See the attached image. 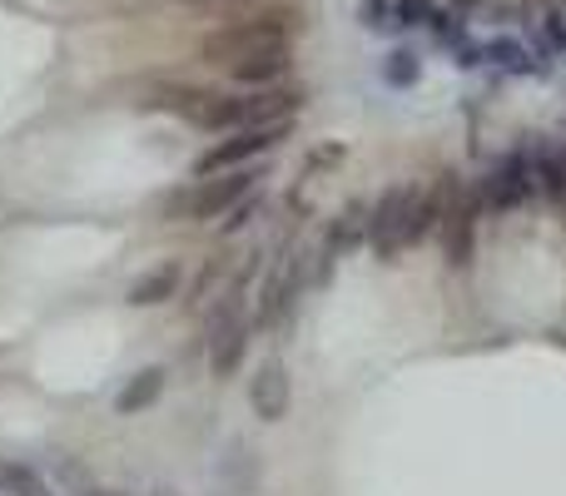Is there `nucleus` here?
Instances as JSON below:
<instances>
[{"mask_svg": "<svg viewBox=\"0 0 566 496\" xmlns=\"http://www.w3.org/2000/svg\"><path fill=\"white\" fill-rule=\"evenodd\" d=\"M382 80H388L392 89H412L422 80V60H418V50H408V45H398V50H388V60H382Z\"/></svg>", "mask_w": 566, "mask_h": 496, "instance_id": "nucleus-15", "label": "nucleus"}, {"mask_svg": "<svg viewBox=\"0 0 566 496\" xmlns=\"http://www.w3.org/2000/svg\"><path fill=\"white\" fill-rule=\"evenodd\" d=\"M249 318L239 313V293H229L224 303H219V313L209 318V372L214 378H234L239 362H244L249 352Z\"/></svg>", "mask_w": 566, "mask_h": 496, "instance_id": "nucleus-7", "label": "nucleus"}, {"mask_svg": "<svg viewBox=\"0 0 566 496\" xmlns=\"http://www.w3.org/2000/svg\"><path fill=\"white\" fill-rule=\"evenodd\" d=\"M254 209H259V204H254V199H249V194L239 199V204L229 209V219H224V234H239V229H244L249 219H254Z\"/></svg>", "mask_w": 566, "mask_h": 496, "instance_id": "nucleus-19", "label": "nucleus"}, {"mask_svg": "<svg viewBox=\"0 0 566 496\" xmlns=\"http://www.w3.org/2000/svg\"><path fill=\"white\" fill-rule=\"evenodd\" d=\"M293 40V10H264V15H249V20H234V25H219L199 40V55L209 65H234L244 55H259V50H274V45H289Z\"/></svg>", "mask_w": 566, "mask_h": 496, "instance_id": "nucleus-2", "label": "nucleus"}, {"mask_svg": "<svg viewBox=\"0 0 566 496\" xmlns=\"http://www.w3.org/2000/svg\"><path fill=\"white\" fill-rule=\"evenodd\" d=\"M458 65H462V70L488 65V45H472V40H458Z\"/></svg>", "mask_w": 566, "mask_h": 496, "instance_id": "nucleus-20", "label": "nucleus"}, {"mask_svg": "<svg viewBox=\"0 0 566 496\" xmlns=\"http://www.w3.org/2000/svg\"><path fill=\"white\" fill-rule=\"evenodd\" d=\"M155 496H175V492H169V487H159V492H155Z\"/></svg>", "mask_w": 566, "mask_h": 496, "instance_id": "nucleus-24", "label": "nucleus"}, {"mask_svg": "<svg viewBox=\"0 0 566 496\" xmlns=\"http://www.w3.org/2000/svg\"><path fill=\"white\" fill-rule=\"evenodd\" d=\"M90 496H129V492H90Z\"/></svg>", "mask_w": 566, "mask_h": 496, "instance_id": "nucleus-23", "label": "nucleus"}, {"mask_svg": "<svg viewBox=\"0 0 566 496\" xmlns=\"http://www.w3.org/2000/svg\"><path fill=\"white\" fill-rule=\"evenodd\" d=\"M542 30L552 35V50H566V25H562V10L547 6V20H542Z\"/></svg>", "mask_w": 566, "mask_h": 496, "instance_id": "nucleus-21", "label": "nucleus"}, {"mask_svg": "<svg viewBox=\"0 0 566 496\" xmlns=\"http://www.w3.org/2000/svg\"><path fill=\"white\" fill-rule=\"evenodd\" d=\"M289 70H293V50L289 45H274V50H259V55L234 60V65H229V75H234L239 85L264 89V85H279V80H289Z\"/></svg>", "mask_w": 566, "mask_h": 496, "instance_id": "nucleus-9", "label": "nucleus"}, {"mask_svg": "<svg viewBox=\"0 0 566 496\" xmlns=\"http://www.w3.org/2000/svg\"><path fill=\"white\" fill-rule=\"evenodd\" d=\"M165 382H169V372L159 368V362H155V368H139L135 378H129L125 388L115 392V412H119V418H135V412H149L159 398H165Z\"/></svg>", "mask_w": 566, "mask_h": 496, "instance_id": "nucleus-11", "label": "nucleus"}, {"mask_svg": "<svg viewBox=\"0 0 566 496\" xmlns=\"http://www.w3.org/2000/svg\"><path fill=\"white\" fill-rule=\"evenodd\" d=\"M438 199H442V214H438V234H442V253H448L452 268H468L472 263V244H478V194L458 184V179H442L438 184Z\"/></svg>", "mask_w": 566, "mask_h": 496, "instance_id": "nucleus-4", "label": "nucleus"}, {"mask_svg": "<svg viewBox=\"0 0 566 496\" xmlns=\"http://www.w3.org/2000/svg\"><path fill=\"white\" fill-rule=\"evenodd\" d=\"M432 0H392V25L398 30H418V25H428L432 20Z\"/></svg>", "mask_w": 566, "mask_h": 496, "instance_id": "nucleus-17", "label": "nucleus"}, {"mask_svg": "<svg viewBox=\"0 0 566 496\" xmlns=\"http://www.w3.org/2000/svg\"><path fill=\"white\" fill-rule=\"evenodd\" d=\"M363 25H368V30H388L392 25V6H388V0H363Z\"/></svg>", "mask_w": 566, "mask_h": 496, "instance_id": "nucleus-18", "label": "nucleus"}, {"mask_svg": "<svg viewBox=\"0 0 566 496\" xmlns=\"http://www.w3.org/2000/svg\"><path fill=\"white\" fill-rule=\"evenodd\" d=\"M488 60L497 70H507V75H537V60H532V50L522 45L517 35H497V40H488Z\"/></svg>", "mask_w": 566, "mask_h": 496, "instance_id": "nucleus-14", "label": "nucleus"}, {"mask_svg": "<svg viewBox=\"0 0 566 496\" xmlns=\"http://www.w3.org/2000/svg\"><path fill=\"white\" fill-rule=\"evenodd\" d=\"M254 184H259V169H249V165L219 169V175H199V184L179 199V209H185V219H219L244 194H254Z\"/></svg>", "mask_w": 566, "mask_h": 496, "instance_id": "nucleus-6", "label": "nucleus"}, {"mask_svg": "<svg viewBox=\"0 0 566 496\" xmlns=\"http://www.w3.org/2000/svg\"><path fill=\"white\" fill-rule=\"evenodd\" d=\"M179 283H185V268H179V263H159V268L139 273V278L129 283L125 303L129 308H159V303H169L179 293Z\"/></svg>", "mask_w": 566, "mask_h": 496, "instance_id": "nucleus-10", "label": "nucleus"}, {"mask_svg": "<svg viewBox=\"0 0 566 496\" xmlns=\"http://www.w3.org/2000/svg\"><path fill=\"white\" fill-rule=\"evenodd\" d=\"M478 204L488 209V214H507V209H522L532 194H542V179H537V159H532V149H512V155H502L497 165L488 169V175L478 179Z\"/></svg>", "mask_w": 566, "mask_h": 496, "instance_id": "nucleus-3", "label": "nucleus"}, {"mask_svg": "<svg viewBox=\"0 0 566 496\" xmlns=\"http://www.w3.org/2000/svg\"><path fill=\"white\" fill-rule=\"evenodd\" d=\"M0 496H45V482L25 462H0Z\"/></svg>", "mask_w": 566, "mask_h": 496, "instance_id": "nucleus-16", "label": "nucleus"}, {"mask_svg": "<svg viewBox=\"0 0 566 496\" xmlns=\"http://www.w3.org/2000/svg\"><path fill=\"white\" fill-rule=\"evenodd\" d=\"M298 268H303V258H298V253H289V258L274 268V278L264 283V308H259V318H264V323L283 318V308L293 303V293H298Z\"/></svg>", "mask_w": 566, "mask_h": 496, "instance_id": "nucleus-12", "label": "nucleus"}, {"mask_svg": "<svg viewBox=\"0 0 566 496\" xmlns=\"http://www.w3.org/2000/svg\"><path fill=\"white\" fill-rule=\"evenodd\" d=\"M185 6H219V0H185Z\"/></svg>", "mask_w": 566, "mask_h": 496, "instance_id": "nucleus-22", "label": "nucleus"}, {"mask_svg": "<svg viewBox=\"0 0 566 496\" xmlns=\"http://www.w3.org/2000/svg\"><path fill=\"white\" fill-rule=\"evenodd\" d=\"M368 244V209L363 204H348L328 229V244H323V258H343L348 249Z\"/></svg>", "mask_w": 566, "mask_h": 496, "instance_id": "nucleus-13", "label": "nucleus"}, {"mask_svg": "<svg viewBox=\"0 0 566 496\" xmlns=\"http://www.w3.org/2000/svg\"><path fill=\"white\" fill-rule=\"evenodd\" d=\"M293 119H279V125H244V129H229L224 139H219L214 149H205L199 155V175H219V169H239V165H254L259 155H269V149H279L283 139H289Z\"/></svg>", "mask_w": 566, "mask_h": 496, "instance_id": "nucleus-5", "label": "nucleus"}, {"mask_svg": "<svg viewBox=\"0 0 566 496\" xmlns=\"http://www.w3.org/2000/svg\"><path fill=\"white\" fill-rule=\"evenodd\" d=\"M289 402H293L289 368H283L279 358L259 362V372L249 378V408H254V418H264V422H283V418H289Z\"/></svg>", "mask_w": 566, "mask_h": 496, "instance_id": "nucleus-8", "label": "nucleus"}, {"mask_svg": "<svg viewBox=\"0 0 566 496\" xmlns=\"http://www.w3.org/2000/svg\"><path fill=\"white\" fill-rule=\"evenodd\" d=\"M438 214H442L438 189H422V184L382 189L378 204L368 209V249L378 258H398L402 249H418L438 229Z\"/></svg>", "mask_w": 566, "mask_h": 496, "instance_id": "nucleus-1", "label": "nucleus"}]
</instances>
